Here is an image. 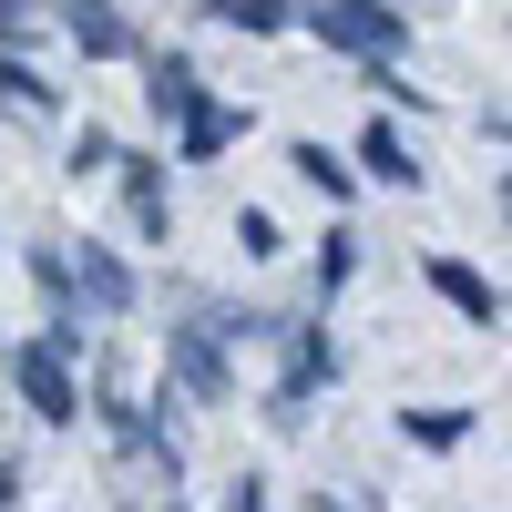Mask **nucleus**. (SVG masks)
<instances>
[{"instance_id":"1","label":"nucleus","mask_w":512,"mask_h":512,"mask_svg":"<svg viewBox=\"0 0 512 512\" xmlns=\"http://www.w3.org/2000/svg\"><path fill=\"white\" fill-rule=\"evenodd\" d=\"M297 21H308L328 52L369 62V72H390L410 52V11H390V0H297Z\"/></svg>"},{"instance_id":"2","label":"nucleus","mask_w":512,"mask_h":512,"mask_svg":"<svg viewBox=\"0 0 512 512\" xmlns=\"http://www.w3.org/2000/svg\"><path fill=\"white\" fill-rule=\"evenodd\" d=\"M0 369H11V390L31 400V420H82V390H72V369L41 349V338H11L0 349Z\"/></svg>"},{"instance_id":"3","label":"nucleus","mask_w":512,"mask_h":512,"mask_svg":"<svg viewBox=\"0 0 512 512\" xmlns=\"http://www.w3.org/2000/svg\"><path fill=\"white\" fill-rule=\"evenodd\" d=\"M164 369H175V390H185V400H226V390H236V369H226V338L205 328V318L164 328Z\"/></svg>"},{"instance_id":"4","label":"nucleus","mask_w":512,"mask_h":512,"mask_svg":"<svg viewBox=\"0 0 512 512\" xmlns=\"http://www.w3.org/2000/svg\"><path fill=\"white\" fill-rule=\"evenodd\" d=\"M41 11H62V41L82 62H134V21L113 0H41Z\"/></svg>"},{"instance_id":"5","label":"nucleus","mask_w":512,"mask_h":512,"mask_svg":"<svg viewBox=\"0 0 512 512\" xmlns=\"http://www.w3.org/2000/svg\"><path fill=\"white\" fill-rule=\"evenodd\" d=\"M113 175H123V216H134V236H144V246H164V236H175V205H164V164H154V154H113Z\"/></svg>"},{"instance_id":"6","label":"nucleus","mask_w":512,"mask_h":512,"mask_svg":"<svg viewBox=\"0 0 512 512\" xmlns=\"http://www.w3.org/2000/svg\"><path fill=\"white\" fill-rule=\"evenodd\" d=\"M420 277H431V297H451L472 328H502V287L472 267V256H420Z\"/></svg>"},{"instance_id":"7","label":"nucleus","mask_w":512,"mask_h":512,"mask_svg":"<svg viewBox=\"0 0 512 512\" xmlns=\"http://www.w3.org/2000/svg\"><path fill=\"white\" fill-rule=\"evenodd\" d=\"M144 103H154L164 123H195V113H205V72H195V52H144Z\"/></svg>"},{"instance_id":"8","label":"nucleus","mask_w":512,"mask_h":512,"mask_svg":"<svg viewBox=\"0 0 512 512\" xmlns=\"http://www.w3.org/2000/svg\"><path fill=\"white\" fill-rule=\"evenodd\" d=\"M338 379V338L328 328H287V379H277V410H297L308 390H328Z\"/></svg>"},{"instance_id":"9","label":"nucleus","mask_w":512,"mask_h":512,"mask_svg":"<svg viewBox=\"0 0 512 512\" xmlns=\"http://www.w3.org/2000/svg\"><path fill=\"white\" fill-rule=\"evenodd\" d=\"M72 297H82L93 318H123V308H134V267H123L113 246H82V267H72Z\"/></svg>"},{"instance_id":"10","label":"nucleus","mask_w":512,"mask_h":512,"mask_svg":"<svg viewBox=\"0 0 512 512\" xmlns=\"http://www.w3.org/2000/svg\"><path fill=\"white\" fill-rule=\"evenodd\" d=\"M236 134H246V113H236V103H205L195 123H175V154H185V164H216Z\"/></svg>"},{"instance_id":"11","label":"nucleus","mask_w":512,"mask_h":512,"mask_svg":"<svg viewBox=\"0 0 512 512\" xmlns=\"http://www.w3.org/2000/svg\"><path fill=\"white\" fill-rule=\"evenodd\" d=\"M359 164H369L379 185H420V154H410L400 123H369V134H359Z\"/></svg>"},{"instance_id":"12","label":"nucleus","mask_w":512,"mask_h":512,"mask_svg":"<svg viewBox=\"0 0 512 512\" xmlns=\"http://www.w3.org/2000/svg\"><path fill=\"white\" fill-rule=\"evenodd\" d=\"M205 21H216V31H246V41H267V31L297 21V0H205Z\"/></svg>"},{"instance_id":"13","label":"nucleus","mask_w":512,"mask_h":512,"mask_svg":"<svg viewBox=\"0 0 512 512\" xmlns=\"http://www.w3.org/2000/svg\"><path fill=\"white\" fill-rule=\"evenodd\" d=\"M287 164H297V175H308L328 205H349V195H359V175H349V154H338V144H287Z\"/></svg>"},{"instance_id":"14","label":"nucleus","mask_w":512,"mask_h":512,"mask_svg":"<svg viewBox=\"0 0 512 512\" xmlns=\"http://www.w3.org/2000/svg\"><path fill=\"white\" fill-rule=\"evenodd\" d=\"M0 103H11L21 123H52V82H41L21 52H0Z\"/></svg>"},{"instance_id":"15","label":"nucleus","mask_w":512,"mask_h":512,"mask_svg":"<svg viewBox=\"0 0 512 512\" xmlns=\"http://www.w3.org/2000/svg\"><path fill=\"white\" fill-rule=\"evenodd\" d=\"M400 441H420V451H461V441H472V410H400Z\"/></svg>"},{"instance_id":"16","label":"nucleus","mask_w":512,"mask_h":512,"mask_svg":"<svg viewBox=\"0 0 512 512\" xmlns=\"http://www.w3.org/2000/svg\"><path fill=\"white\" fill-rule=\"evenodd\" d=\"M349 277H359V236H349V226H328V236H318V297H338Z\"/></svg>"},{"instance_id":"17","label":"nucleus","mask_w":512,"mask_h":512,"mask_svg":"<svg viewBox=\"0 0 512 512\" xmlns=\"http://www.w3.org/2000/svg\"><path fill=\"white\" fill-rule=\"evenodd\" d=\"M236 246L246 256H277V216H267V205H236Z\"/></svg>"},{"instance_id":"18","label":"nucleus","mask_w":512,"mask_h":512,"mask_svg":"<svg viewBox=\"0 0 512 512\" xmlns=\"http://www.w3.org/2000/svg\"><path fill=\"white\" fill-rule=\"evenodd\" d=\"M31 21H41V0H0V52H21Z\"/></svg>"},{"instance_id":"19","label":"nucleus","mask_w":512,"mask_h":512,"mask_svg":"<svg viewBox=\"0 0 512 512\" xmlns=\"http://www.w3.org/2000/svg\"><path fill=\"white\" fill-rule=\"evenodd\" d=\"M226 512H267V482H256V472H236V492H226Z\"/></svg>"},{"instance_id":"20","label":"nucleus","mask_w":512,"mask_h":512,"mask_svg":"<svg viewBox=\"0 0 512 512\" xmlns=\"http://www.w3.org/2000/svg\"><path fill=\"white\" fill-rule=\"evenodd\" d=\"M0 512H21V472H11V461H0Z\"/></svg>"},{"instance_id":"21","label":"nucleus","mask_w":512,"mask_h":512,"mask_svg":"<svg viewBox=\"0 0 512 512\" xmlns=\"http://www.w3.org/2000/svg\"><path fill=\"white\" fill-rule=\"evenodd\" d=\"M318 512H359V502H318Z\"/></svg>"},{"instance_id":"22","label":"nucleus","mask_w":512,"mask_h":512,"mask_svg":"<svg viewBox=\"0 0 512 512\" xmlns=\"http://www.w3.org/2000/svg\"><path fill=\"white\" fill-rule=\"evenodd\" d=\"M0 349H11V338H0Z\"/></svg>"}]
</instances>
